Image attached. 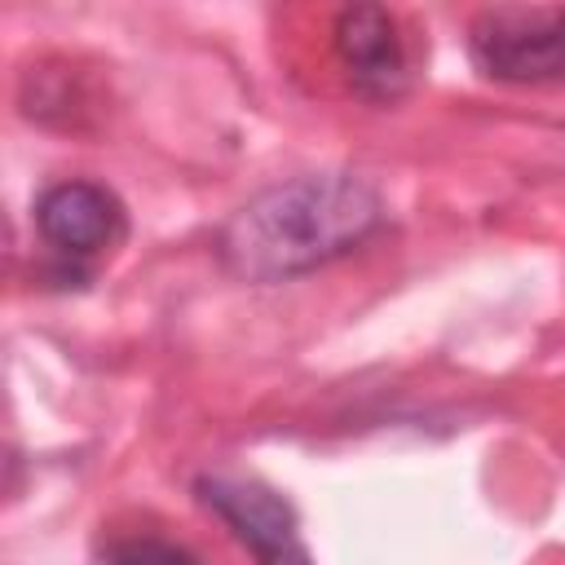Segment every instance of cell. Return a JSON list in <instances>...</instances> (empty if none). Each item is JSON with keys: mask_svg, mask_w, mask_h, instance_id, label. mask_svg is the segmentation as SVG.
Returning a JSON list of instances; mask_svg holds the SVG:
<instances>
[{"mask_svg": "<svg viewBox=\"0 0 565 565\" xmlns=\"http://www.w3.org/2000/svg\"><path fill=\"white\" fill-rule=\"evenodd\" d=\"M384 221V199L353 172H300L252 194L216 234L225 269L243 282H291L313 274Z\"/></svg>", "mask_w": 565, "mask_h": 565, "instance_id": "1", "label": "cell"}, {"mask_svg": "<svg viewBox=\"0 0 565 565\" xmlns=\"http://www.w3.org/2000/svg\"><path fill=\"white\" fill-rule=\"evenodd\" d=\"M468 57L499 84L565 79V4H494L468 22Z\"/></svg>", "mask_w": 565, "mask_h": 565, "instance_id": "2", "label": "cell"}, {"mask_svg": "<svg viewBox=\"0 0 565 565\" xmlns=\"http://www.w3.org/2000/svg\"><path fill=\"white\" fill-rule=\"evenodd\" d=\"M194 494L207 512H216L230 534L256 556V565H313L309 547L300 539V516L296 508L274 494L260 481H238V477H199Z\"/></svg>", "mask_w": 565, "mask_h": 565, "instance_id": "3", "label": "cell"}, {"mask_svg": "<svg viewBox=\"0 0 565 565\" xmlns=\"http://www.w3.org/2000/svg\"><path fill=\"white\" fill-rule=\"evenodd\" d=\"M335 57L362 102H397L411 88V57L397 18L384 4H349L335 18Z\"/></svg>", "mask_w": 565, "mask_h": 565, "instance_id": "4", "label": "cell"}, {"mask_svg": "<svg viewBox=\"0 0 565 565\" xmlns=\"http://www.w3.org/2000/svg\"><path fill=\"white\" fill-rule=\"evenodd\" d=\"M35 230L62 260H93L124 238V203L97 181H57L35 203Z\"/></svg>", "mask_w": 565, "mask_h": 565, "instance_id": "5", "label": "cell"}, {"mask_svg": "<svg viewBox=\"0 0 565 565\" xmlns=\"http://www.w3.org/2000/svg\"><path fill=\"white\" fill-rule=\"evenodd\" d=\"M102 565H203V561L163 534H115L102 543Z\"/></svg>", "mask_w": 565, "mask_h": 565, "instance_id": "6", "label": "cell"}]
</instances>
